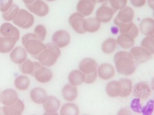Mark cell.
Returning <instances> with one entry per match:
<instances>
[{
  "label": "cell",
  "instance_id": "6da1fadb",
  "mask_svg": "<svg viewBox=\"0 0 154 115\" xmlns=\"http://www.w3.org/2000/svg\"><path fill=\"white\" fill-rule=\"evenodd\" d=\"M116 70L122 75L128 76L135 72L137 63L131 53L119 51L114 56Z\"/></svg>",
  "mask_w": 154,
  "mask_h": 115
},
{
  "label": "cell",
  "instance_id": "7a4b0ae2",
  "mask_svg": "<svg viewBox=\"0 0 154 115\" xmlns=\"http://www.w3.org/2000/svg\"><path fill=\"white\" fill-rule=\"evenodd\" d=\"M46 48L35 58L44 66H51L55 64L61 55V51L54 43L46 45Z\"/></svg>",
  "mask_w": 154,
  "mask_h": 115
},
{
  "label": "cell",
  "instance_id": "3957f363",
  "mask_svg": "<svg viewBox=\"0 0 154 115\" xmlns=\"http://www.w3.org/2000/svg\"><path fill=\"white\" fill-rule=\"evenodd\" d=\"M22 42L25 49L34 58L46 48L45 44L38 39L33 33H27L24 35Z\"/></svg>",
  "mask_w": 154,
  "mask_h": 115
},
{
  "label": "cell",
  "instance_id": "277c9868",
  "mask_svg": "<svg viewBox=\"0 0 154 115\" xmlns=\"http://www.w3.org/2000/svg\"><path fill=\"white\" fill-rule=\"evenodd\" d=\"M79 67L85 76V83L91 84L95 82L97 76L98 64L94 59L91 58H84L79 63Z\"/></svg>",
  "mask_w": 154,
  "mask_h": 115
},
{
  "label": "cell",
  "instance_id": "5b68a950",
  "mask_svg": "<svg viewBox=\"0 0 154 115\" xmlns=\"http://www.w3.org/2000/svg\"><path fill=\"white\" fill-rule=\"evenodd\" d=\"M13 22L20 28L28 29L33 25L35 18L27 11L25 9H21L16 18L13 20Z\"/></svg>",
  "mask_w": 154,
  "mask_h": 115
},
{
  "label": "cell",
  "instance_id": "8992f818",
  "mask_svg": "<svg viewBox=\"0 0 154 115\" xmlns=\"http://www.w3.org/2000/svg\"><path fill=\"white\" fill-rule=\"evenodd\" d=\"M32 75L38 82L43 84L49 82L53 77V72L51 70L37 62L35 63V70Z\"/></svg>",
  "mask_w": 154,
  "mask_h": 115
},
{
  "label": "cell",
  "instance_id": "52a82bcc",
  "mask_svg": "<svg viewBox=\"0 0 154 115\" xmlns=\"http://www.w3.org/2000/svg\"><path fill=\"white\" fill-rule=\"evenodd\" d=\"M109 2L104 4L97 10L96 16L102 23H106L111 21L117 11L111 7Z\"/></svg>",
  "mask_w": 154,
  "mask_h": 115
},
{
  "label": "cell",
  "instance_id": "ba28073f",
  "mask_svg": "<svg viewBox=\"0 0 154 115\" xmlns=\"http://www.w3.org/2000/svg\"><path fill=\"white\" fill-rule=\"evenodd\" d=\"M25 5L30 12L40 17L45 16L49 12L48 6L42 0H37L32 3Z\"/></svg>",
  "mask_w": 154,
  "mask_h": 115
},
{
  "label": "cell",
  "instance_id": "9c48e42d",
  "mask_svg": "<svg viewBox=\"0 0 154 115\" xmlns=\"http://www.w3.org/2000/svg\"><path fill=\"white\" fill-rule=\"evenodd\" d=\"M130 53L136 63H143L149 60L152 58V54L143 48L135 47L131 49Z\"/></svg>",
  "mask_w": 154,
  "mask_h": 115
},
{
  "label": "cell",
  "instance_id": "30bf717a",
  "mask_svg": "<svg viewBox=\"0 0 154 115\" xmlns=\"http://www.w3.org/2000/svg\"><path fill=\"white\" fill-rule=\"evenodd\" d=\"M151 94V90L147 82L141 81L135 84L133 95L142 100H146Z\"/></svg>",
  "mask_w": 154,
  "mask_h": 115
},
{
  "label": "cell",
  "instance_id": "8fae6325",
  "mask_svg": "<svg viewBox=\"0 0 154 115\" xmlns=\"http://www.w3.org/2000/svg\"><path fill=\"white\" fill-rule=\"evenodd\" d=\"M84 20V16L79 12H75L70 16L69 19V23L77 33L83 34L86 32L83 29Z\"/></svg>",
  "mask_w": 154,
  "mask_h": 115
},
{
  "label": "cell",
  "instance_id": "7c38bea8",
  "mask_svg": "<svg viewBox=\"0 0 154 115\" xmlns=\"http://www.w3.org/2000/svg\"><path fill=\"white\" fill-rule=\"evenodd\" d=\"M52 40L59 48H64L70 43V36L68 32L63 30H60L54 34Z\"/></svg>",
  "mask_w": 154,
  "mask_h": 115
},
{
  "label": "cell",
  "instance_id": "4fadbf2b",
  "mask_svg": "<svg viewBox=\"0 0 154 115\" xmlns=\"http://www.w3.org/2000/svg\"><path fill=\"white\" fill-rule=\"evenodd\" d=\"M0 34L3 37L13 38L17 42L19 40V30L10 23H5L1 25Z\"/></svg>",
  "mask_w": 154,
  "mask_h": 115
},
{
  "label": "cell",
  "instance_id": "5bb4252c",
  "mask_svg": "<svg viewBox=\"0 0 154 115\" xmlns=\"http://www.w3.org/2000/svg\"><path fill=\"white\" fill-rule=\"evenodd\" d=\"M96 4V0H79L77 4V10L84 16H88L93 13Z\"/></svg>",
  "mask_w": 154,
  "mask_h": 115
},
{
  "label": "cell",
  "instance_id": "9a60e30c",
  "mask_svg": "<svg viewBox=\"0 0 154 115\" xmlns=\"http://www.w3.org/2000/svg\"><path fill=\"white\" fill-rule=\"evenodd\" d=\"M114 23L119 27L120 33L128 34L134 38H136L138 36V29L136 25L132 22L128 23H122L114 19Z\"/></svg>",
  "mask_w": 154,
  "mask_h": 115
},
{
  "label": "cell",
  "instance_id": "2e32d148",
  "mask_svg": "<svg viewBox=\"0 0 154 115\" xmlns=\"http://www.w3.org/2000/svg\"><path fill=\"white\" fill-rule=\"evenodd\" d=\"M18 100L17 93L13 89H6L1 93V102L4 105H13Z\"/></svg>",
  "mask_w": 154,
  "mask_h": 115
},
{
  "label": "cell",
  "instance_id": "e0dca14e",
  "mask_svg": "<svg viewBox=\"0 0 154 115\" xmlns=\"http://www.w3.org/2000/svg\"><path fill=\"white\" fill-rule=\"evenodd\" d=\"M60 106L59 100L54 96L48 97V99L43 103L46 114L57 115L56 112Z\"/></svg>",
  "mask_w": 154,
  "mask_h": 115
},
{
  "label": "cell",
  "instance_id": "ac0fdd59",
  "mask_svg": "<svg viewBox=\"0 0 154 115\" xmlns=\"http://www.w3.org/2000/svg\"><path fill=\"white\" fill-rule=\"evenodd\" d=\"M24 104L21 100L18 99L15 103L11 105H5L2 108L3 114L5 115H21L24 110Z\"/></svg>",
  "mask_w": 154,
  "mask_h": 115
},
{
  "label": "cell",
  "instance_id": "d6986e66",
  "mask_svg": "<svg viewBox=\"0 0 154 115\" xmlns=\"http://www.w3.org/2000/svg\"><path fill=\"white\" fill-rule=\"evenodd\" d=\"M134 18V11L131 7H125L120 9L118 14L115 19L116 21L122 23L131 22Z\"/></svg>",
  "mask_w": 154,
  "mask_h": 115
},
{
  "label": "cell",
  "instance_id": "ffe728a7",
  "mask_svg": "<svg viewBox=\"0 0 154 115\" xmlns=\"http://www.w3.org/2000/svg\"><path fill=\"white\" fill-rule=\"evenodd\" d=\"M27 54L26 50L22 47L15 48L10 54V58L13 63L21 64L26 60Z\"/></svg>",
  "mask_w": 154,
  "mask_h": 115
},
{
  "label": "cell",
  "instance_id": "44dd1931",
  "mask_svg": "<svg viewBox=\"0 0 154 115\" xmlns=\"http://www.w3.org/2000/svg\"><path fill=\"white\" fill-rule=\"evenodd\" d=\"M140 32L142 34L146 36L154 37V21L152 18H146L142 19L140 22Z\"/></svg>",
  "mask_w": 154,
  "mask_h": 115
},
{
  "label": "cell",
  "instance_id": "7402d4cb",
  "mask_svg": "<svg viewBox=\"0 0 154 115\" xmlns=\"http://www.w3.org/2000/svg\"><path fill=\"white\" fill-rule=\"evenodd\" d=\"M30 97L35 103L43 104L48 99V96L44 89L41 87H35L31 91Z\"/></svg>",
  "mask_w": 154,
  "mask_h": 115
},
{
  "label": "cell",
  "instance_id": "603a6c76",
  "mask_svg": "<svg viewBox=\"0 0 154 115\" xmlns=\"http://www.w3.org/2000/svg\"><path fill=\"white\" fill-rule=\"evenodd\" d=\"M98 74L100 78L103 80H108L112 78L115 74L114 66L109 63H103L98 69Z\"/></svg>",
  "mask_w": 154,
  "mask_h": 115
},
{
  "label": "cell",
  "instance_id": "cb8c5ba5",
  "mask_svg": "<svg viewBox=\"0 0 154 115\" xmlns=\"http://www.w3.org/2000/svg\"><path fill=\"white\" fill-rule=\"evenodd\" d=\"M62 94L64 99L66 101H74L78 96V90L75 86L67 84L64 86L62 90Z\"/></svg>",
  "mask_w": 154,
  "mask_h": 115
},
{
  "label": "cell",
  "instance_id": "d4e9b609",
  "mask_svg": "<svg viewBox=\"0 0 154 115\" xmlns=\"http://www.w3.org/2000/svg\"><path fill=\"white\" fill-rule=\"evenodd\" d=\"M117 43L123 49H130L135 44V38L128 34L121 33L118 37Z\"/></svg>",
  "mask_w": 154,
  "mask_h": 115
},
{
  "label": "cell",
  "instance_id": "484cf974",
  "mask_svg": "<svg viewBox=\"0 0 154 115\" xmlns=\"http://www.w3.org/2000/svg\"><path fill=\"white\" fill-rule=\"evenodd\" d=\"M101 22L96 18H88L83 23V29L85 32L94 33L100 29Z\"/></svg>",
  "mask_w": 154,
  "mask_h": 115
},
{
  "label": "cell",
  "instance_id": "4316f807",
  "mask_svg": "<svg viewBox=\"0 0 154 115\" xmlns=\"http://www.w3.org/2000/svg\"><path fill=\"white\" fill-rule=\"evenodd\" d=\"M17 42V41L13 38L1 37L0 38V53L10 52L14 48Z\"/></svg>",
  "mask_w": 154,
  "mask_h": 115
},
{
  "label": "cell",
  "instance_id": "83f0119b",
  "mask_svg": "<svg viewBox=\"0 0 154 115\" xmlns=\"http://www.w3.org/2000/svg\"><path fill=\"white\" fill-rule=\"evenodd\" d=\"M85 76L80 70H74L70 72L68 80L70 84L73 86H78L85 82Z\"/></svg>",
  "mask_w": 154,
  "mask_h": 115
},
{
  "label": "cell",
  "instance_id": "f1b7e54d",
  "mask_svg": "<svg viewBox=\"0 0 154 115\" xmlns=\"http://www.w3.org/2000/svg\"><path fill=\"white\" fill-rule=\"evenodd\" d=\"M121 91V84L119 81H112L107 84L106 92L110 97H117L120 96Z\"/></svg>",
  "mask_w": 154,
  "mask_h": 115
},
{
  "label": "cell",
  "instance_id": "f546056e",
  "mask_svg": "<svg viewBox=\"0 0 154 115\" xmlns=\"http://www.w3.org/2000/svg\"><path fill=\"white\" fill-rule=\"evenodd\" d=\"M121 84V91L120 96L121 97H127L129 96L133 90V84L128 79H121L119 80Z\"/></svg>",
  "mask_w": 154,
  "mask_h": 115
},
{
  "label": "cell",
  "instance_id": "4dcf8cb0",
  "mask_svg": "<svg viewBox=\"0 0 154 115\" xmlns=\"http://www.w3.org/2000/svg\"><path fill=\"white\" fill-rule=\"evenodd\" d=\"M14 85L16 88L19 90H26L29 87V79L26 76L20 75L17 77L14 80Z\"/></svg>",
  "mask_w": 154,
  "mask_h": 115
},
{
  "label": "cell",
  "instance_id": "1f68e13d",
  "mask_svg": "<svg viewBox=\"0 0 154 115\" xmlns=\"http://www.w3.org/2000/svg\"><path fill=\"white\" fill-rule=\"evenodd\" d=\"M116 47L117 40L112 38L107 39L102 45V50L105 54H111L114 52Z\"/></svg>",
  "mask_w": 154,
  "mask_h": 115
},
{
  "label": "cell",
  "instance_id": "d6a6232c",
  "mask_svg": "<svg viewBox=\"0 0 154 115\" xmlns=\"http://www.w3.org/2000/svg\"><path fill=\"white\" fill-rule=\"evenodd\" d=\"M60 114L62 115H79V108L74 103H66L62 107Z\"/></svg>",
  "mask_w": 154,
  "mask_h": 115
},
{
  "label": "cell",
  "instance_id": "836d02e7",
  "mask_svg": "<svg viewBox=\"0 0 154 115\" xmlns=\"http://www.w3.org/2000/svg\"><path fill=\"white\" fill-rule=\"evenodd\" d=\"M35 63L29 59L24 61L20 66V69L21 72L25 74L32 75L35 68Z\"/></svg>",
  "mask_w": 154,
  "mask_h": 115
},
{
  "label": "cell",
  "instance_id": "e575fe53",
  "mask_svg": "<svg viewBox=\"0 0 154 115\" xmlns=\"http://www.w3.org/2000/svg\"><path fill=\"white\" fill-rule=\"evenodd\" d=\"M19 7L16 4H12L11 7L3 14V18L6 21H13L18 15L19 11Z\"/></svg>",
  "mask_w": 154,
  "mask_h": 115
},
{
  "label": "cell",
  "instance_id": "d590c367",
  "mask_svg": "<svg viewBox=\"0 0 154 115\" xmlns=\"http://www.w3.org/2000/svg\"><path fill=\"white\" fill-rule=\"evenodd\" d=\"M141 45L142 47L147 50L151 54L154 53V37L147 36L142 40Z\"/></svg>",
  "mask_w": 154,
  "mask_h": 115
},
{
  "label": "cell",
  "instance_id": "8d00e7d4",
  "mask_svg": "<svg viewBox=\"0 0 154 115\" xmlns=\"http://www.w3.org/2000/svg\"><path fill=\"white\" fill-rule=\"evenodd\" d=\"M34 32H35L34 34H35L38 39L42 42L44 41L47 34L46 29L44 25H38L35 28Z\"/></svg>",
  "mask_w": 154,
  "mask_h": 115
},
{
  "label": "cell",
  "instance_id": "74e56055",
  "mask_svg": "<svg viewBox=\"0 0 154 115\" xmlns=\"http://www.w3.org/2000/svg\"><path fill=\"white\" fill-rule=\"evenodd\" d=\"M128 0H109V5L116 11L126 7Z\"/></svg>",
  "mask_w": 154,
  "mask_h": 115
},
{
  "label": "cell",
  "instance_id": "f35d334b",
  "mask_svg": "<svg viewBox=\"0 0 154 115\" xmlns=\"http://www.w3.org/2000/svg\"><path fill=\"white\" fill-rule=\"evenodd\" d=\"M131 107L134 112L139 114L142 113V107L140 103L139 98H135L133 100L131 101Z\"/></svg>",
  "mask_w": 154,
  "mask_h": 115
},
{
  "label": "cell",
  "instance_id": "ab89813d",
  "mask_svg": "<svg viewBox=\"0 0 154 115\" xmlns=\"http://www.w3.org/2000/svg\"><path fill=\"white\" fill-rule=\"evenodd\" d=\"M13 0H0V11L5 12L11 7Z\"/></svg>",
  "mask_w": 154,
  "mask_h": 115
},
{
  "label": "cell",
  "instance_id": "60d3db41",
  "mask_svg": "<svg viewBox=\"0 0 154 115\" xmlns=\"http://www.w3.org/2000/svg\"><path fill=\"white\" fill-rule=\"evenodd\" d=\"M154 100H149L146 105L142 108V113L144 115H150L154 111Z\"/></svg>",
  "mask_w": 154,
  "mask_h": 115
},
{
  "label": "cell",
  "instance_id": "b9f144b4",
  "mask_svg": "<svg viewBox=\"0 0 154 115\" xmlns=\"http://www.w3.org/2000/svg\"><path fill=\"white\" fill-rule=\"evenodd\" d=\"M132 5L135 7H143L145 4L146 0H130Z\"/></svg>",
  "mask_w": 154,
  "mask_h": 115
},
{
  "label": "cell",
  "instance_id": "7bdbcfd3",
  "mask_svg": "<svg viewBox=\"0 0 154 115\" xmlns=\"http://www.w3.org/2000/svg\"><path fill=\"white\" fill-rule=\"evenodd\" d=\"M119 28L118 27H112V28H111V31L114 34H116L118 33L119 32Z\"/></svg>",
  "mask_w": 154,
  "mask_h": 115
},
{
  "label": "cell",
  "instance_id": "ee69618b",
  "mask_svg": "<svg viewBox=\"0 0 154 115\" xmlns=\"http://www.w3.org/2000/svg\"><path fill=\"white\" fill-rule=\"evenodd\" d=\"M25 4H32L34 2H35L37 0H22Z\"/></svg>",
  "mask_w": 154,
  "mask_h": 115
},
{
  "label": "cell",
  "instance_id": "f6af8a7d",
  "mask_svg": "<svg viewBox=\"0 0 154 115\" xmlns=\"http://www.w3.org/2000/svg\"><path fill=\"white\" fill-rule=\"evenodd\" d=\"M148 4L152 8L154 9V0H148Z\"/></svg>",
  "mask_w": 154,
  "mask_h": 115
},
{
  "label": "cell",
  "instance_id": "bcb514c9",
  "mask_svg": "<svg viewBox=\"0 0 154 115\" xmlns=\"http://www.w3.org/2000/svg\"><path fill=\"white\" fill-rule=\"evenodd\" d=\"M96 2H98L99 3H103V2H105L107 0H96Z\"/></svg>",
  "mask_w": 154,
  "mask_h": 115
},
{
  "label": "cell",
  "instance_id": "7dc6e473",
  "mask_svg": "<svg viewBox=\"0 0 154 115\" xmlns=\"http://www.w3.org/2000/svg\"><path fill=\"white\" fill-rule=\"evenodd\" d=\"M0 114H3V111H2V108H0Z\"/></svg>",
  "mask_w": 154,
  "mask_h": 115
},
{
  "label": "cell",
  "instance_id": "c3c4849f",
  "mask_svg": "<svg viewBox=\"0 0 154 115\" xmlns=\"http://www.w3.org/2000/svg\"><path fill=\"white\" fill-rule=\"evenodd\" d=\"M46 1H47L48 2H54V1H56V0H46Z\"/></svg>",
  "mask_w": 154,
  "mask_h": 115
},
{
  "label": "cell",
  "instance_id": "681fc988",
  "mask_svg": "<svg viewBox=\"0 0 154 115\" xmlns=\"http://www.w3.org/2000/svg\"><path fill=\"white\" fill-rule=\"evenodd\" d=\"M1 91H0V104H1Z\"/></svg>",
  "mask_w": 154,
  "mask_h": 115
},
{
  "label": "cell",
  "instance_id": "f907efd6",
  "mask_svg": "<svg viewBox=\"0 0 154 115\" xmlns=\"http://www.w3.org/2000/svg\"><path fill=\"white\" fill-rule=\"evenodd\" d=\"M1 36H0V38H1Z\"/></svg>",
  "mask_w": 154,
  "mask_h": 115
}]
</instances>
